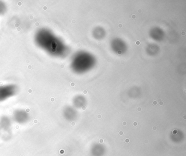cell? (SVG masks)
I'll list each match as a JSON object with an SVG mask.
<instances>
[{
    "label": "cell",
    "instance_id": "obj_1",
    "mask_svg": "<svg viewBox=\"0 0 186 156\" xmlns=\"http://www.w3.org/2000/svg\"><path fill=\"white\" fill-rule=\"evenodd\" d=\"M35 40L38 46L50 55L59 56L64 53L61 42L48 29L38 30L36 34Z\"/></svg>",
    "mask_w": 186,
    "mask_h": 156
},
{
    "label": "cell",
    "instance_id": "obj_2",
    "mask_svg": "<svg viewBox=\"0 0 186 156\" xmlns=\"http://www.w3.org/2000/svg\"><path fill=\"white\" fill-rule=\"evenodd\" d=\"M18 87L14 85H7L0 86V102L4 101L16 95Z\"/></svg>",
    "mask_w": 186,
    "mask_h": 156
},
{
    "label": "cell",
    "instance_id": "obj_3",
    "mask_svg": "<svg viewBox=\"0 0 186 156\" xmlns=\"http://www.w3.org/2000/svg\"><path fill=\"white\" fill-rule=\"evenodd\" d=\"M29 119L28 113L24 110L19 109L15 111L13 114V119L16 122L23 124L27 122Z\"/></svg>",
    "mask_w": 186,
    "mask_h": 156
},
{
    "label": "cell",
    "instance_id": "obj_4",
    "mask_svg": "<svg viewBox=\"0 0 186 156\" xmlns=\"http://www.w3.org/2000/svg\"><path fill=\"white\" fill-rule=\"evenodd\" d=\"M11 126V121L7 116L2 117L0 119V128L3 130H8Z\"/></svg>",
    "mask_w": 186,
    "mask_h": 156
},
{
    "label": "cell",
    "instance_id": "obj_5",
    "mask_svg": "<svg viewBox=\"0 0 186 156\" xmlns=\"http://www.w3.org/2000/svg\"><path fill=\"white\" fill-rule=\"evenodd\" d=\"M6 11V7L4 3L0 1V14L5 13Z\"/></svg>",
    "mask_w": 186,
    "mask_h": 156
},
{
    "label": "cell",
    "instance_id": "obj_6",
    "mask_svg": "<svg viewBox=\"0 0 186 156\" xmlns=\"http://www.w3.org/2000/svg\"><path fill=\"white\" fill-rule=\"evenodd\" d=\"M136 45H139L141 44V43L139 40H137V41H136Z\"/></svg>",
    "mask_w": 186,
    "mask_h": 156
},
{
    "label": "cell",
    "instance_id": "obj_7",
    "mask_svg": "<svg viewBox=\"0 0 186 156\" xmlns=\"http://www.w3.org/2000/svg\"><path fill=\"white\" fill-rule=\"evenodd\" d=\"M131 18H132V19H136V15H134V14H133V15H132V16H131Z\"/></svg>",
    "mask_w": 186,
    "mask_h": 156
},
{
    "label": "cell",
    "instance_id": "obj_8",
    "mask_svg": "<svg viewBox=\"0 0 186 156\" xmlns=\"http://www.w3.org/2000/svg\"><path fill=\"white\" fill-rule=\"evenodd\" d=\"M83 93L84 95H86L87 93H88V91L87 90H84L83 91Z\"/></svg>",
    "mask_w": 186,
    "mask_h": 156
},
{
    "label": "cell",
    "instance_id": "obj_9",
    "mask_svg": "<svg viewBox=\"0 0 186 156\" xmlns=\"http://www.w3.org/2000/svg\"><path fill=\"white\" fill-rule=\"evenodd\" d=\"M157 101H153V105H157Z\"/></svg>",
    "mask_w": 186,
    "mask_h": 156
},
{
    "label": "cell",
    "instance_id": "obj_10",
    "mask_svg": "<svg viewBox=\"0 0 186 156\" xmlns=\"http://www.w3.org/2000/svg\"><path fill=\"white\" fill-rule=\"evenodd\" d=\"M118 27L120 28H122V25L121 24H120L118 25Z\"/></svg>",
    "mask_w": 186,
    "mask_h": 156
},
{
    "label": "cell",
    "instance_id": "obj_11",
    "mask_svg": "<svg viewBox=\"0 0 186 156\" xmlns=\"http://www.w3.org/2000/svg\"><path fill=\"white\" fill-rule=\"evenodd\" d=\"M181 35H185V32H184V31H183V32H181Z\"/></svg>",
    "mask_w": 186,
    "mask_h": 156
},
{
    "label": "cell",
    "instance_id": "obj_12",
    "mask_svg": "<svg viewBox=\"0 0 186 156\" xmlns=\"http://www.w3.org/2000/svg\"><path fill=\"white\" fill-rule=\"evenodd\" d=\"M163 104V102L162 101H160V106H162Z\"/></svg>",
    "mask_w": 186,
    "mask_h": 156
},
{
    "label": "cell",
    "instance_id": "obj_13",
    "mask_svg": "<svg viewBox=\"0 0 186 156\" xmlns=\"http://www.w3.org/2000/svg\"><path fill=\"white\" fill-rule=\"evenodd\" d=\"M123 125H127V123H126V122H123Z\"/></svg>",
    "mask_w": 186,
    "mask_h": 156
},
{
    "label": "cell",
    "instance_id": "obj_14",
    "mask_svg": "<svg viewBox=\"0 0 186 156\" xmlns=\"http://www.w3.org/2000/svg\"><path fill=\"white\" fill-rule=\"evenodd\" d=\"M141 109L140 107H139V108H138V111H141Z\"/></svg>",
    "mask_w": 186,
    "mask_h": 156
},
{
    "label": "cell",
    "instance_id": "obj_15",
    "mask_svg": "<svg viewBox=\"0 0 186 156\" xmlns=\"http://www.w3.org/2000/svg\"><path fill=\"white\" fill-rule=\"evenodd\" d=\"M133 125H137V123H136V122H134V123H133Z\"/></svg>",
    "mask_w": 186,
    "mask_h": 156
},
{
    "label": "cell",
    "instance_id": "obj_16",
    "mask_svg": "<svg viewBox=\"0 0 186 156\" xmlns=\"http://www.w3.org/2000/svg\"><path fill=\"white\" fill-rule=\"evenodd\" d=\"M98 119H100V118H101V115H98Z\"/></svg>",
    "mask_w": 186,
    "mask_h": 156
},
{
    "label": "cell",
    "instance_id": "obj_17",
    "mask_svg": "<svg viewBox=\"0 0 186 156\" xmlns=\"http://www.w3.org/2000/svg\"><path fill=\"white\" fill-rule=\"evenodd\" d=\"M139 11V13H141V9H139V11Z\"/></svg>",
    "mask_w": 186,
    "mask_h": 156
},
{
    "label": "cell",
    "instance_id": "obj_18",
    "mask_svg": "<svg viewBox=\"0 0 186 156\" xmlns=\"http://www.w3.org/2000/svg\"><path fill=\"white\" fill-rule=\"evenodd\" d=\"M154 127L153 128V130H155H155H156V128H156V127Z\"/></svg>",
    "mask_w": 186,
    "mask_h": 156
},
{
    "label": "cell",
    "instance_id": "obj_19",
    "mask_svg": "<svg viewBox=\"0 0 186 156\" xmlns=\"http://www.w3.org/2000/svg\"><path fill=\"white\" fill-rule=\"evenodd\" d=\"M123 134V133L122 132H120V134Z\"/></svg>",
    "mask_w": 186,
    "mask_h": 156
}]
</instances>
